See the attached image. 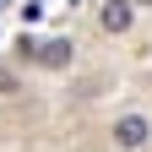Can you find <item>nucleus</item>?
Listing matches in <instances>:
<instances>
[{
	"instance_id": "obj_5",
	"label": "nucleus",
	"mask_w": 152,
	"mask_h": 152,
	"mask_svg": "<svg viewBox=\"0 0 152 152\" xmlns=\"http://www.w3.org/2000/svg\"><path fill=\"white\" fill-rule=\"evenodd\" d=\"M65 6H82V0H65Z\"/></svg>"
},
{
	"instance_id": "obj_1",
	"label": "nucleus",
	"mask_w": 152,
	"mask_h": 152,
	"mask_svg": "<svg viewBox=\"0 0 152 152\" xmlns=\"http://www.w3.org/2000/svg\"><path fill=\"white\" fill-rule=\"evenodd\" d=\"M147 136H152L147 114H120V120H114V147L136 152V147H147Z\"/></svg>"
},
{
	"instance_id": "obj_3",
	"label": "nucleus",
	"mask_w": 152,
	"mask_h": 152,
	"mask_svg": "<svg viewBox=\"0 0 152 152\" xmlns=\"http://www.w3.org/2000/svg\"><path fill=\"white\" fill-rule=\"evenodd\" d=\"M130 16H136V0H109V6L98 11V22H103V33H125Z\"/></svg>"
},
{
	"instance_id": "obj_2",
	"label": "nucleus",
	"mask_w": 152,
	"mask_h": 152,
	"mask_svg": "<svg viewBox=\"0 0 152 152\" xmlns=\"http://www.w3.org/2000/svg\"><path fill=\"white\" fill-rule=\"evenodd\" d=\"M71 49H76L71 38H49V44H38V49H33V60H38V65H49V71H60V65H71Z\"/></svg>"
},
{
	"instance_id": "obj_4",
	"label": "nucleus",
	"mask_w": 152,
	"mask_h": 152,
	"mask_svg": "<svg viewBox=\"0 0 152 152\" xmlns=\"http://www.w3.org/2000/svg\"><path fill=\"white\" fill-rule=\"evenodd\" d=\"M0 92H16V76L11 71H0Z\"/></svg>"
},
{
	"instance_id": "obj_6",
	"label": "nucleus",
	"mask_w": 152,
	"mask_h": 152,
	"mask_svg": "<svg viewBox=\"0 0 152 152\" xmlns=\"http://www.w3.org/2000/svg\"><path fill=\"white\" fill-rule=\"evenodd\" d=\"M0 6H6V0H0Z\"/></svg>"
}]
</instances>
